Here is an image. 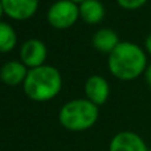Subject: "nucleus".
<instances>
[{"label": "nucleus", "instance_id": "obj_11", "mask_svg": "<svg viewBox=\"0 0 151 151\" xmlns=\"http://www.w3.org/2000/svg\"><path fill=\"white\" fill-rule=\"evenodd\" d=\"M80 13L88 23H98L105 15V8L99 0H83L80 5Z\"/></svg>", "mask_w": 151, "mask_h": 151}, {"label": "nucleus", "instance_id": "obj_16", "mask_svg": "<svg viewBox=\"0 0 151 151\" xmlns=\"http://www.w3.org/2000/svg\"><path fill=\"white\" fill-rule=\"evenodd\" d=\"M3 12V4H1V0H0V15H1Z\"/></svg>", "mask_w": 151, "mask_h": 151}, {"label": "nucleus", "instance_id": "obj_13", "mask_svg": "<svg viewBox=\"0 0 151 151\" xmlns=\"http://www.w3.org/2000/svg\"><path fill=\"white\" fill-rule=\"evenodd\" d=\"M121 5L123 8H127V9H135V8L141 7L142 4L146 3V0H118Z\"/></svg>", "mask_w": 151, "mask_h": 151}, {"label": "nucleus", "instance_id": "obj_15", "mask_svg": "<svg viewBox=\"0 0 151 151\" xmlns=\"http://www.w3.org/2000/svg\"><path fill=\"white\" fill-rule=\"evenodd\" d=\"M146 48H147V50L151 53V33L149 35V37L146 39Z\"/></svg>", "mask_w": 151, "mask_h": 151}, {"label": "nucleus", "instance_id": "obj_1", "mask_svg": "<svg viewBox=\"0 0 151 151\" xmlns=\"http://www.w3.org/2000/svg\"><path fill=\"white\" fill-rule=\"evenodd\" d=\"M146 66V56L138 45L122 41L110 52L109 68L111 73L123 80L135 78Z\"/></svg>", "mask_w": 151, "mask_h": 151}, {"label": "nucleus", "instance_id": "obj_2", "mask_svg": "<svg viewBox=\"0 0 151 151\" xmlns=\"http://www.w3.org/2000/svg\"><path fill=\"white\" fill-rule=\"evenodd\" d=\"M61 88V76L56 68L40 65L32 68L24 80V90L31 98L37 101L49 99Z\"/></svg>", "mask_w": 151, "mask_h": 151}, {"label": "nucleus", "instance_id": "obj_7", "mask_svg": "<svg viewBox=\"0 0 151 151\" xmlns=\"http://www.w3.org/2000/svg\"><path fill=\"white\" fill-rule=\"evenodd\" d=\"M3 9L15 19H27L36 11L39 0H1Z\"/></svg>", "mask_w": 151, "mask_h": 151}, {"label": "nucleus", "instance_id": "obj_17", "mask_svg": "<svg viewBox=\"0 0 151 151\" xmlns=\"http://www.w3.org/2000/svg\"><path fill=\"white\" fill-rule=\"evenodd\" d=\"M72 1H80V0H72ZM81 1H83V0H81Z\"/></svg>", "mask_w": 151, "mask_h": 151}, {"label": "nucleus", "instance_id": "obj_14", "mask_svg": "<svg viewBox=\"0 0 151 151\" xmlns=\"http://www.w3.org/2000/svg\"><path fill=\"white\" fill-rule=\"evenodd\" d=\"M146 81L149 82V85L151 86V65L146 69Z\"/></svg>", "mask_w": 151, "mask_h": 151}, {"label": "nucleus", "instance_id": "obj_10", "mask_svg": "<svg viewBox=\"0 0 151 151\" xmlns=\"http://www.w3.org/2000/svg\"><path fill=\"white\" fill-rule=\"evenodd\" d=\"M91 41H93L94 47L98 48L102 52H111V50L119 44V42H118L117 33L110 28L98 29V31L93 35Z\"/></svg>", "mask_w": 151, "mask_h": 151}, {"label": "nucleus", "instance_id": "obj_8", "mask_svg": "<svg viewBox=\"0 0 151 151\" xmlns=\"http://www.w3.org/2000/svg\"><path fill=\"white\" fill-rule=\"evenodd\" d=\"M85 90L89 99L94 104H104L109 96V85L101 76H90L86 80Z\"/></svg>", "mask_w": 151, "mask_h": 151}, {"label": "nucleus", "instance_id": "obj_3", "mask_svg": "<svg viewBox=\"0 0 151 151\" xmlns=\"http://www.w3.org/2000/svg\"><path fill=\"white\" fill-rule=\"evenodd\" d=\"M98 117V107L90 99H72L66 102L60 110V122L69 130L89 129Z\"/></svg>", "mask_w": 151, "mask_h": 151}, {"label": "nucleus", "instance_id": "obj_12", "mask_svg": "<svg viewBox=\"0 0 151 151\" xmlns=\"http://www.w3.org/2000/svg\"><path fill=\"white\" fill-rule=\"evenodd\" d=\"M16 44V33L8 23L0 21V52L11 50Z\"/></svg>", "mask_w": 151, "mask_h": 151}, {"label": "nucleus", "instance_id": "obj_18", "mask_svg": "<svg viewBox=\"0 0 151 151\" xmlns=\"http://www.w3.org/2000/svg\"><path fill=\"white\" fill-rule=\"evenodd\" d=\"M149 151H151V149H149Z\"/></svg>", "mask_w": 151, "mask_h": 151}, {"label": "nucleus", "instance_id": "obj_6", "mask_svg": "<svg viewBox=\"0 0 151 151\" xmlns=\"http://www.w3.org/2000/svg\"><path fill=\"white\" fill-rule=\"evenodd\" d=\"M20 56H21V60L24 61V64L36 68V66L41 65V63L45 60L47 48H45L44 42L37 39L27 40L21 45Z\"/></svg>", "mask_w": 151, "mask_h": 151}, {"label": "nucleus", "instance_id": "obj_5", "mask_svg": "<svg viewBox=\"0 0 151 151\" xmlns=\"http://www.w3.org/2000/svg\"><path fill=\"white\" fill-rule=\"evenodd\" d=\"M109 151H149L145 141L133 131H121L113 137Z\"/></svg>", "mask_w": 151, "mask_h": 151}, {"label": "nucleus", "instance_id": "obj_9", "mask_svg": "<svg viewBox=\"0 0 151 151\" xmlns=\"http://www.w3.org/2000/svg\"><path fill=\"white\" fill-rule=\"evenodd\" d=\"M27 69L19 61H8L0 69V78L8 85H16L21 80H25Z\"/></svg>", "mask_w": 151, "mask_h": 151}, {"label": "nucleus", "instance_id": "obj_4", "mask_svg": "<svg viewBox=\"0 0 151 151\" xmlns=\"http://www.w3.org/2000/svg\"><path fill=\"white\" fill-rule=\"evenodd\" d=\"M80 8L72 0H58L48 9V20L57 28H65L76 21Z\"/></svg>", "mask_w": 151, "mask_h": 151}]
</instances>
